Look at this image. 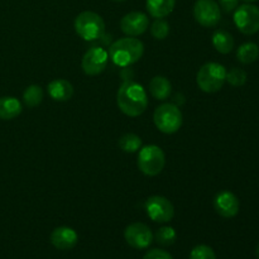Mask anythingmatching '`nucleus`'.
Listing matches in <instances>:
<instances>
[{"label": "nucleus", "instance_id": "obj_8", "mask_svg": "<svg viewBox=\"0 0 259 259\" xmlns=\"http://www.w3.org/2000/svg\"><path fill=\"white\" fill-rule=\"evenodd\" d=\"M146 212L151 220L163 224L174 219L175 207L168 199L154 195L146 201Z\"/></svg>", "mask_w": 259, "mask_h": 259}, {"label": "nucleus", "instance_id": "obj_28", "mask_svg": "<svg viewBox=\"0 0 259 259\" xmlns=\"http://www.w3.org/2000/svg\"><path fill=\"white\" fill-rule=\"evenodd\" d=\"M219 7L225 13H232L238 8V0H219Z\"/></svg>", "mask_w": 259, "mask_h": 259}, {"label": "nucleus", "instance_id": "obj_21", "mask_svg": "<svg viewBox=\"0 0 259 259\" xmlns=\"http://www.w3.org/2000/svg\"><path fill=\"white\" fill-rule=\"evenodd\" d=\"M43 96H45V93L39 85H30L23 93V101L29 108H34L42 103Z\"/></svg>", "mask_w": 259, "mask_h": 259}, {"label": "nucleus", "instance_id": "obj_16", "mask_svg": "<svg viewBox=\"0 0 259 259\" xmlns=\"http://www.w3.org/2000/svg\"><path fill=\"white\" fill-rule=\"evenodd\" d=\"M23 110L22 103L13 96L0 98V119L2 120H12L20 115Z\"/></svg>", "mask_w": 259, "mask_h": 259}, {"label": "nucleus", "instance_id": "obj_31", "mask_svg": "<svg viewBox=\"0 0 259 259\" xmlns=\"http://www.w3.org/2000/svg\"><path fill=\"white\" fill-rule=\"evenodd\" d=\"M115 2H125V0H115Z\"/></svg>", "mask_w": 259, "mask_h": 259}, {"label": "nucleus", "instance_id": "obj_10", "mask_svg": "<svg viewBox=\"0 0 259 259\" xmlns=\"http://www.w3.org/2000/svg\"><path fill=\"white\" fill-rule=\"evenodd\" d=\"M124 238L134 249H146L153 242V233L143 223H133L125 228Z\"/></svg>", "mask_w": 259, "mask_h": 259}, {"label": "nucleus", "instance_id": "obj_17", "mask_svg": "<svg viewBox=\"0 0 259 259\" xmlns=\"http://www.w3.org/2000/svg\"><path fill=\"white\" fill-rule=\"evenodd\" d=\"M172 85L164 76H154L149 82V93L157 100H166L171 95Z\"/></svg>", "mask_w": 259, "mask_h": 259}, {"label": "nucleus", "instance_id": "obj_18", "mask_svg": "<svg viewBox=\"0 0 259 259\" xmlns=\"http://www.w3.org/2000/svg\"><path fill=\"white\" fill-rule=\"evenodd\" d=\"M176 5V0H147L146 7L153 18H164L171 14Z\"/></svg>", "mask_w": 259, "mask_h": 259}, {"label": "nucleus", "instance_id": "obj_19", "mask_svg": "<svg viewBox=\"0 0 259 259\" xmlns=\"http://www.w3.org/2000/svg\"><path fill=\"white\" fill-rule=\"evenodd\" d=\"M211 42L215 50L222 53V55H228L234 48V38L229 32L224 29L215 30L214 34H212Z\"/></svg>", "mask_w": 259, "mask_h": 259}, {"label": "nucleus", "instance_id": "obj_5", "mask_svg": "<svg viewBox=\"0 0 259 259\" xmlns=\"http://www.w3.org/2000/svg\"><path fill=\"white\" fill-rule=\"evenodd\" d=\"M75 30L83 40H96L105 33V22L95 12L80 13L75 19Z\"/></svg>", "mask_w": 259, "mask_h": 259}, {"label": "nucleus", "instance_id": "obj_27", "mask_svg": "<svg viewBox=\"0 0 259 259\" xmlns=\"http://www.w3.org/2000/svg\"><path fill=\"white\" fill-rule=\"evenodd\" d=\"M143 259H174V258H172V255L169 254L168 252H166V250L156 248V249H151L149 252H147V254L144 255Z\"/></svg>", "mask_w": 259, "mask_h": 259}, {"label": "nucleus", "instance_id": "obj_3", "mask_svg": "<svg viewBox=\"0 0 259 259\" xmlns=\"http://www.w3.org/2000/svg\"><path fill=\"white\" fill-rule=\"evenodd\" d=\"M227 81V70L218 62H207L200 67L196 75V82L204 93H218Z\"/></svg>", "mask_w": 259, "mask_h": 259}, {"label": "nucleus", "instance_id": "obj_4", "mask_svg": "<svg viewBox=\"0 0 259 259\" xmlns=\"http://www.w3.org/2000/svg\"><path fill=\"white\" fill-rule=\"evenodd\" d=\"M153 121L159 132L164 134H174L182 126V113L175 104H161L154 110Z\"/></svg>", "mask_w": 259, "mask_h": 259}, {"label": "nucleus", "instance_id": "obj_25", "mask_svg": "<svg viewBox=\"0 0 259 259\" xmlns=\"http://www.w3.org/2000/svg\"><path fill=\"white\" fill-rule=\"evenodd\" d=\"M227 81L232 86L239 88V86H243L247 82V72L242 68H232L229 72H227Z\"/></svg>", "mask_w": 259, "mask_h": 259}, {"label": "nucleus", "instance_id": "obj_30", "mask_svg": "<svg viewBox=\"0 0 259 259\" xmlns=\"http://www.w3.org/2000/svg\"><path fill=\"white\" fill-rule=\"evenodd\" d=\"M243 2H245V3H253V2H257V0H243Z\"/></svg>", "mask_w": 259, "mask_h": 259}, {"label": "nucleus", "instance_id": "obj_7", "mask_svg": "<svg viewBox=\"0 0 259 259\" xmlns=\"http://www.w3.org/2000/svg\"><path fill=\"white\" fill-rule=\"evenodd\" d=\"M234 23L243 34L252 35L259 30V8L253 4H243L235 9Z\"/></svg>", "mask_w": 259, "mask_h": 259}, {"label": "nucleus", "instance_id": "obj_14", "mask_svg": "<svg viewBox=\"0 0 259 259\" xmlns=\"http://www.w3.org/2000/svg\"><path fill=\"white\" fill-rule=\"evenodd\" d=\"M78 242V235L72 228L60 227L56 228L51 234V243L60 250H68L76 247Z\"/></svg>", "mask_w": 259, "mask_h": 259}, {"label": "nucleus", "instance_id": "obj_1", "mask_svg": "<svg viewBox=\"0 0 259 259\" xmlns=\"http://www.w3.org/2000/svg\"><path fill=\"white\" fill-rule=\"evenodd\" d=\"M116 103L121 113L136 118L146 111L148 106V95L141 83L136 81H125L119 88Z\"/></svg>", "mask_w": 259, "mask_h": 259}, {"label": "nucleus", "instance_id": "obj_29", "mask_svg": "<svg viewBox=\"0 0 259 259\" xmlns=\"http://www.w3.org/2000/svg\"><path fill=\"white\" fill-rule=\"evenodd\" d=\"M255 255H257V258L259 259V244H258V247H257V250H255Z\"/></svg>", "mask_w": 259, "mask_h": 259}, {"label": "nucleus", "instance_id": "obj_6", "mask_svg": "<svg viewBox=\"0 0 259 259\" xmlns=\"http://www.w3.org/2000/svg\"><path fill=\"white\" fill-rule=\"evenodd\" d=\"M137 164L142 174L154 177L163 171L164 164H166V156L158 146L149 144L141 148Z\"/></svg>", "mask_w": 259, "mask_h": 259}, {"label": "nucleus", "instance_id": "obj_22", "mask_svg": "<svg viewBox=\"0 0 259 259\" xmlns=\"http://www.w3.org/2000/svg\"><path fill=\"white\" fill-rule=\"evenodd\" d=\"M119 147L125 153H134L142 148V139L134 133H126L119 139Z\"/></svg>", "mask_w": 259, "mask_h": 259}, {"label": "nucleus", "instance_id": "obj_15", "mask_svg": "<svg viewBox=\"0 0 259 259\" xmlns=\"http://www.w3.org/2000/svg\"><path fill=\"white\" fill-rule=\"evenodd\" d=\"M48 95L55 101H67L73 95L72 83L65 78H56L51 81L47 86Z\"/></svg>", "mask_w": 259, "mask_h": 259}, {"label": "nucleus", "instance_id": "obj_24", "mask_svg": "<svg viewBox=\"0 0 259 259\" xmlns=\"http://www.w3.org/2000/svg\"><path fill=\"white\" fill-rule=\"evenodd\" d=\"M151 33L156 39L158 40L164 39L169 33L168 22L164 20L163 18H158V19H156L151 25Z\"/></svg>", "mask_w": 259, "mask_h": 259}, {"label": "nucleus", "instance_id": "obj_20", "mask_svg": "<svg viewBox=\"0 0 259 259\" xmlns=\"http://www.w3.org/2000/svg\"><path fill=\"white\" fill-rule=\"evenodd\" d=\"M259 48L255 43L247 42L243 43L237 51V58L243 65H250L258 60Z\"/></svg>", "mask_w": 259, "mask_h": 259}, {"label": "nucleus", "instance_id": "obj_13", "mask_svg": "<svg viewBox=\"0 0 259 259\" xmlns=\"http://www.w3.org/2000/svg\"><path fill=\"white\" fill-rule=\"evenodd\" d=\"M239 200L235 196L233 192L230 191H220L217 196L214 197V209L220 217L230 218L237 217L238 212H239Z\"/></svg>", "mask_w": 259, "mask_h": 259}, {"label": "nucleus", "instance_id": "obj_2", "mask_svg": "<svg viewBox=\"0 0 259 259\" xmlns=\"http://www.w3.org/2000/svg\"><path fill=\"white\" fill-rule=\"evenodd\" d=\"M144 45L138 38L125 37L115 40L109 48V58L119 67H128L142 58Z\"/></svg>", "mask_w": 259, "mask_h": 259}, {"label": "nucleus", "instance_id": "obj_11", "mask_svg": "<svg viewBox=\"0 0 259 259\" xmlns=\"http://www.w3.org/2000/svg\"><path fill=\"white\" fill-rule=\"evenodd\" d=\"M109 62V53L101 47H93L82 57V66L83 72L88 76H96L103 72L106 68Z\"/></svg>", "mask_w": 259, "mask_h": 259}, {"label": "nucleus", "instance_id": "obj_12", "mask_svg": "<svg viewBox=\"0 0 259 259\" xmlns=\"http://www.w3.org/2000/svg\"><path fill=\"white\" fill-rule=\"evenodd\" d=\"M148 15L142 12L128 13L120 20L121 32L125 33L128 37H137V35L143 34L148 29Z\"/></svg>", "mask_w": 259, "mask_h": 259}, {"label": "nucleus", "instance_id": "obj_26", "mask_svg": "<svg viewBox=\"0 0 259 259\" xmlns=\"http://www.w3.org/2000/svg\"><path fill=\"white\" fill-rule=\"evenodd\" d=\"M190 259H217L215 252L209 245H196L190 253Z\"/></svg>", "mask_w": 259, "mask_h": 259}, {"label": "nucleus", "instance_id": "obj_23", "mask_svg": "<svg viewBox=\"0 0 259 259\" xmlns=\"http://www.w3.org/2000/svg\"><path fill=\"white\" fill-rule=\"evenodd\" d=\"M154 239H156V242L158 243L159 245L169 247V245H172L176 242L177 233L172 227H162L156 232Z\"/></svg>", "mask_w": 259, "mask_h": 259}, {"label": "nucleus", "instance_id": "obj_9", "mask_svg": "<svg viewBox=\"0 0 259 259\" xmlns=\"http://www.w3.org/2000/svg\"><path fill=\"white\" fill-rule=\"evenodd\" d=\"M194 17L202 27H215L222 19V10L215 0H197L194 5Z\"/></svg>", "mask_w": 259, "mask_h": 259}]
</instances>
